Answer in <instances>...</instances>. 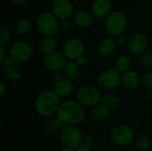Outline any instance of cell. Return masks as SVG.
<instances>
[{
	"label": "cell",
	"instance_id": "cell-1",
	"mask_svg": "<svg viewBox=\"0 0 152 151\" xmlns=\"http://www.w3.org/2000/svg\"><path fill=\"white\" fill-rule=\"evenodd\" d=\"M55 117L63 125H78L86 117V108L77 100H65L57 110Z\"/></svg>",
	"mask_w": 152,
	"mask_h": 151
},
{
	"label": "cell",
	"instance_id": "cell-2",
	"mask_svg": "<svg viewBox=\"0 0 152 151\" xmlns=\"http://www.w3.org/2000/svg\"><path fill=\"white\" fill-rule=\"evenodd\" d=\"M60 97L53 90H45L40 93L34 101V109L43 117H51L56 115L61 105Z\"/></svg>",
	"mask_w": 152,
	"mask_h": 151
},
{
	"label": "cell",
	"instance_id": "cell-3",
	"mask_svg": "<svg viewBox=\"0 0 152 151\" xmlns=\"http://www.w3.org/2000/svg\"><path fill=\"white\" fill-rule=\"evenodd\" d=\"M102 93L97 85H81L76 93V100L86 107H94L102 102Z\"/></svg>",
	"mask_w": 152,
	"mask_h": 151
},
{
	"label": "cell",
	"instance_id": "cell-4",
	"mask_svg": "<svg viewBox=\"0 0 152 151\" xmlns=\"http://www.w3.org/2000/svg\"><path fill=\"white\" fill-rule=\"evenodd\" d=\"M127 27V18L121 11H112L104 21V28L110 36L117 37L123 35Z\"/></svg>",
	"mask_w": 152,
	"mask_h": 151
},
{
	"label": "cell",
	"instance_id": "cell-5",
	"mask_svg": "<svg viewBox=\"0 0 152 151\" xmlns=\"http://www.w3.org/2000/svg\"><path fill=\"white\" fill-rule=\"evenodd\" d=\"M37 27L38 31L45 36H54L59 33L58 20L49 11H43L37 15Z\"/></svg>",
	"mask_w": 152,
	"mask_h": 151
},
{
	"label": "cell",
	"instance_id": "cell-6",
	"mask_svg": "<svg viewBox=\"0 0 152 151\" xmlns=\"http://www.w3.org/2000/svg\"><path fill=\"white\" fill-rule=\"evenodd\" d=\"M134 129L129 125H120L114 127L110 132V140L112 143L119 147H126L134 142Z\"/></svg>",
	"mask_w": 152,
	"mask_h": 151
},
{
	"label": "cell",
	"instance_id": "cell-7",
	"mask_svg": "<svg viewBox=\"0 0 152 151\" xmlns=\"http://www.w3.org/2000/svg\"><path fill=\"white\" fill-rule=\"evenodd\" d=\"M121 80L122 75L114 68H111L101 72L96 78V83L100 89L110 91L119 86Z\"/></svg>",
	"mask_w": 152,
	"mask_h": 151
},
{
	"label": "cell",
	"instance_id": "cell-8",
	"mask_svg": "<svg viewBox=\"0 0 152 151\" xmlns=\"http://www.w3.org/2000/svg\"><path fill=\"white\" fill-rule=\"evenodd\" d=\"M7 53L14 63H23L31 57L32 47L26 41H17L9 47Z\"/></svg>",
	"mask_w": 152,
	"mask_h": 151
},
{
	"label": "cell",
	"instance_id": "cell-9",
	"mask_svg": "<svg viewBox=\"0 0 152 151\" xmlns=\"http://www.w3.org/2000/svg\"><path fill=\"white\" fill-rule=\"evenodd\" d=\"M60 139L64 147L76 150L81 146L83 135L76 125H64L60 133Z\"/></svg>",
	"mask_w": 152,
	"mask_h": 151
},
{
	"label": "cell",
	"instance_id": "cell-10",
	"mask_svg": "<svg viewBox=\"0 0 152 151\" xmlns=\"http://www.w3.org/2000/svg\"><path fill=\"white\" fill-rule=\"evenodd\" d=\"M61 52L68 59V61H77L84 55L85 44L77 37H70L67 39L62 44Z\"/></svg>",
	"mask_w": 152,
	"mask_h": 151
},
{
	"label": "cell",
	"instance_id": "cell-11",
	"mask_svg": "<svg viewBox=\"0 0 152 151\" xmlns=\"http://www.w3.org/2000/svg\"><path fill=\"white\" fill-rule=\"evenodd\" d=\"M68 61H69L65 57L63 53L58 50H55L54 52L47 55H45L43 59V63L45 68L53 73L63 70Z\"/></svg>",
	"mask_w": 152,
	"mask_h": 151
},
{
	"label": "cell",
	"instance_id": "cell-12",
	"mask_svg": "<svg viewBox=\"0 0 152 151\" xmlns=\"http://www.w3.org/2000/svg\"><path fill=\"white\" fill-rule=\"evenodd\" d=\"M51 9L54 16L61 20H69L74 14L73 5L69 0H53Z\"/></svg>",
	"mask_w": 152,
	"mask_h": 151
},
{
	"label": "cell",
	"instance_id": "cell-13",
	"mask_svg": "<svg viewBox=\"0 0 152 151\" xmlns=\"http://www.w3.org/2000/svg\"><path fill=\"white\" fill-rule=\"evenodd\" d=\"M127 46L132 53H134V55L141 56L145 52H147L148 39L146 36L141 32L133 33L128 38Z\"/></svg>",
	"mask_w": 152,
	"mask_h": 151
},
{
	"label": "cell",
	"instance_id": "cell-14",
	"mask_svg": "<svg viewBox=\"0 0 152 151\" xmlns=\"http://www.w3.org/2000/svg\"><path fill=\"white\" fill-rule=\"evenodd\" d=\"M91 12L95 17L106 18L112 12V3L110 0H94Z\"/></svg>",
	"mask_w": 152,
	"mask_h": 151
},
{
	"label": "cell",
	"instance_id": "cell-15",
	"mask_svg": "<svg viewBox=\"0 0 152 151\" xmlns=\"http://www.w3.org/2000/svg\"><path fill=\"white\" fill-rule=\"evenodd\" d=\"M53 90L60 98H66L69 96L74 91L73 81L64 77L63 78L53 84Z\"/></svg>",
	"mask_w": 152,
	"mask_h": 151
},
{
	"label": "cell",
	"instance_id": "cell-16",
	"mask_svg": "<svg viewBox=\"0 0 152 151\" xmlns=\"http://www.w3.org/2000/svg\"><path fill=\"white\" fill-rule=\"evenodd\" d=\"M72 21L80 28H89L94 21L93 14L86 10H77L72 16Z\"/></svg>",
	"mask_w": 152,
	"mask_h": 151
},
{
	"label": "cell",
	"instance_id": "cell-17",
	"mask_svg": "<svg viewBox=\"0 0 152 151\" xmlns=\"http://www.w3.org/2000/svg\"><path fill=\"white\" fill-rule=\"evenodd\" d=\"M117 47L116 40L112 36H105L103 37L98 44L97 52L102 57H110L111 56Z\"/></svg>",
	"mask_w": 152,
	"mask_h": 151
},
{
	"label": "cell",
	"instance_id": "cell-18",
	"mask_svg": "<svg viewBox=\"0 0 152 151\" xmlns=\"http://www.w3.org/2000/svg\"><path fill=\"white\" fill-rule=\"evenodd\" d=\"M121 84L128 90H135L142 84V77L137 72L130 69L122 74Z\"/></svg>",
	"mask_w": 152,
	"mask_h": 151
},
{
	"label": "cell",
	"instance_id": "cell-19",
	"mask_svg": "<svg viewBox=\"0 0 152 151\" xmlns=\"http://www.w3.org/2000/svg\"><path fill=\"white\" fill-rule=\"evenodd\" d=\"M57 41L54 36H44L40 39L37 49L40 53L47 55L56 50Z\"/></svg>",
	"mask_w": 152,
	"mask_h": 151
},
{
	"label": "cell",
	"instance_id": "cell-20",
	"mask_svg": "<svg viewBox=\"0 0 152 151\" xmlns=\"http://www.w3.org/2000/svg\"><path fill=\"white\" fill-rule=\"evenodd\" d=\"M62 73L64 75L65 77L70 79V80H75L77 79L79 75H80V67L78 66V64L77 63V61H69L66 64V66L64 67Z\"/></svg>",
	"mask_w": 152,
	"mask_h": 151
},
{
	"label": "cell",
	"instance_id": "cell-21",
	"mask_svg": "<svg viewBox=\"0 0 152 151\" xmlns=\"http://www.w3.org/2000/svg\"><path fill=\"white\" fill-rule=\"evenodd\" d=\"M131 64H132V61H131L130 57L126 54H121L118 56V58L115 60L114 69L122 75L126 73V71L130 70Z\"/></svg>",
	"mask_w": 152,
	"mask_h": 151
},
{
	"label": "cell",
	"instance_id": "cell-22",
	"mask_svg": "<svg viewBox=\"0 0 152 151\" xmlns=\"http://www.w3.org/2000/svg\"><path fill=\"white\" fill-rule=\"evenodd\" d=\"M110 111V108L105 104H103L102 102H101L94 107L92 110V117L95 121L102 122L108 117Z\"/></svg>",
	"mask_w": 152,
	"mask_h": 151
},
{
	"label": "cell",
	"instance_id": "cell-23",
	"mask_svg": "<svg viewBox=\"0 0 152 151\" xmlns=\"http://www.w3.org/2000/svg\"><path fill=\"white\" fill-rule=\"evenodd\" d=\"M134 143L135 145V148L139 151H149L151 149V140L150 136L146 133H138Z\"/></svg>",
	"mask_w": 152,
	"mask_h": 151
},
{
	"label": "cell",
	"instance_id": "cell-24",
	"mask_svg": "<svg viewBox=\"0 0 152 151\" xmlns=\"http://www.w3.org/2000/svg\"><path fill=\"white\" fill-rule=\"evenodd\" d=\"M31 28H32V21L26 17L19 19L13 26V30L18 35H25L28 33L31 30Z\"/></svg>",
	"mask_w": 152,
	"mask_h": 151
},
{
	"label": "cell",
	"instance_id": "cell-25",
	"mask_svg": "<svg viewBox=\"0 0 152 151\" xmlns=\"http://www.w3.org/2000/svg\"><path fill=\"white\" fill-rule=\"evenodd\" d=\"M4 76L6 77V79L12 83H15L18 82L20 77H21V71L19 67H17L16 65L4 69Z\"/></svg>",
	"mask_w": 152,
	"mask_h": 151
},
{
	"label": "cell",
	"instance_id": "cell-26",
	"mask_svg": "<svg viewBox=\"0 0 152 151\" xmlns=\"http://www.w3.org/2000/svg\"><path fill=\"white\" fill-rule=\"evenodd\" d=\"M63 125L56 118H51L49 119L46 124H45V130L48 133H52V134H54V133H61V129L63 128Z\"/></svg>",
	"mask_w": 152,
	"mask_h": 151
},
{
	"label": "cell",
	"instance_id": "cell-27",
	"mask_svg": "<svg viewBox=\"0 0 152 151\" xmlns=\"http://www.w3.org/2000/svg\"><path fill=\"white\" fill-rule=\"evenodd\" d=\"M119 101L120 100L118 96L114 93H107L102 96V102L106 106H108L110 109H116L119 105Z\"/></svg>",
	"mask_w": 152,
	"mask_h": 151
},
{
	"label": "cell",
	"instance_id": "cell-28",
	"mask_svg": "<svg viewBox=\"0 0 152 151\" xmlns=\"http://www.w3.org/2000/svg\"><path fill=\"white\" fill-rule=\"evenodd\" d=\"M141 64L145 68H151L152 67V53L151 52H145L142 54L139 58Z\"/></svg>",
	"mask_w": 152,
	"mask_h": 151
},
{
	"label": "cell",
	"instance_id": "cell-29",
	"mask_svg": "<svg viewBox=\"0 0 152 151\" xmlns=\"http://www.w3.org/2000/svg\"><path fill=\"white\" fill-rule=\"evenodd\" d=\"M142 85L147 90L152 91V72H145L142 76Z\"/></svg>",
	"mask_w": 152,
	"mask_h": 151
},
{
	"label": "cell",
	"instance_id": "cell-30",
	"mask_svg": "<svg viewBox=\"0 0 152 151\" xmlns=\"http://www.w3.org/2000/svg\"><path fill=\"white\" fill-rule=\"evenodd\" d=\"M11 38V33L10 30L6 28H2L0 29V44L1 46H4L6 44Z\"/></svg>",
	"mask_w": 152,
	"mask_h": 151
},
{
	"label": "cell",
	"instance_id": "cell-31",
	"mask_svg": "<svg viewBox=\"0 0 152 151\" xmlns=\"http://www.w3.org/2000/svg\"><path fill=\"white\" fill-rule=\"evenodd\" d=\"M94 145V140L93 139V137H91L90 135H85L83 136L82 139V142H81V146L88 148V149H92Z\"/></svg>",
	"mask_w": 152,
	"mask_h": 151
},
{
	"label": "cell",
	"instance_id": "cell-32",
	"mask_svg": "<svg viewBox=\"0 0 152 151\" xmlns=\"http://www.w3.org/2000/svg\"><path fill=\"white\" fill-rule=\"evenodd\" d=\"M115 40H116L118 46L124 47V46L127 45V44H128V38L125 35H120V36H117Z\"/></svg>",
	"mask_w": 152,
	"mask_h": 151
},
{
	"label": "cell",
	"instance_id": "cell-33",
	"mask_svg": "<svg viewBox=\"0 0 152 151\" xmlns=\"http://www.w3.org/2000/svg\"><path fill=\"white\" fill-rule=\"evenodd\" d=\"M62 28L67 31V32H69L72 30V28H73V21H70L69 20H63L62 21Z\"/></svg>",
	"mask_w": 152,
	"mask_h": 151
},
{
	"label": "cell",
	"instance_id": "cell-34",
	"mask_svg": "<svg viewBox=\"0 0 152 151\" xmlns=\"http://www.w3.org/2000/svg\"><path fill=\"white\" fill-rule=\"evenodd\" d=\"M63 77H64V75H63V73H61V71H59V72H54V73H53V76H52V79H53V84L56 83V82H58L59 80H61V79L63 78Z\"/></svg>",
	"mask_w": 152,
	"mask_h": 151
},
{
	"label": "cell",
	"instance_id": "cell-35",
	"mask_svg": "<svg viewBox=\"0 0 152 151\" xmlns=\"http://www.w3.org/2000/svg\"><path fill=\"white\" fill-rule=\"evenodd\" d=\"M7 56H8V53L6 52L4 47V46H0V63L1 64L7 58Z\"/></svg>",
	"mask_w": 152,
	"mask_h": 151
},
{
	"label": "cell",
	"instance_id": "cell-36",
	"mask_svg": "<svg viewBox=\"0 0 152 151\" xmlns=\"http://www.w3.org/2000/svg\"><path fill=\"white\" fill-rule=\"evenodd\" d=\"M14 61L10 58V57H8L7 56V58L3 61V63H2V65L4 67V69H7V68H10V67H12V66H14Z\"/></svg>",
	"mask_w": 152,
	"mask_h": 151
},
{
	"label": "cell",
	"instance_id": "cell-37",
	"mask_svg": "<svg viewBox=\"0 0 152 151\" xmlns=\"http://www.w3.org/2000/svg\"><path fill=\"white\" fill-rule=\"evenodd\" d=\"M77 63L78 64V66H79L80 68L86 66V63H87V59H86V57L83 55L82 57H80V58L77 61Z\"/></svg>",
	"mask_w": 152,
	"mask_h": 151
},
{
	"label": "cell",
	"instance_id": "cell-38",
	"mask_svg": "<svg viewBox=\"0 0 152 151\" xmlns=\"http://www.w3.org/2000/svg\"><path fill=\"white\" fill-rule=\"evenodd\" d=\"M6 90H7V87H6L5 84L4 82H1V84H0V95L4 96L5 92H6Z\"/></svg>",
	"mask_w": 152,
	"mask_h": 151
},
{
	"label": "cell",
	"instance_id": "cell-39",
	"mask_svg": "<svg viewBox=\"0 0 152 151\" xmlns=\"http://www.w3.org/2000/svg\"><path fill=\"white\" fill-rule=\"evenodd\" d=\"M28 0H12V2L15 4H23L27 2Z\"/></svg>",
	"mask_w": 152,
	"mask_h": 151
},
{
	"label": "cell",
	"instance_id": "cell-40",
	"mask_svg": "<svg viewBox=\"0 0 152 151\" xmlns=\"http://www.w3.org/2000/svg\"><path fill=\"white\" fill-rule=\"evenodd\" d=\"M76 151H92V149H88V148L80 146V147H78L77 149H76Z\"/></svg>",
	"mask_w": 152,
	"mask_h": 151
},
{
	"label": "cell",
	"instance_id": "cell-41",
	"mask_svg": "<svg viewBox=\"0 0 152 151\" xmlns=\"http://www.w3.org/2000/svg\"><path fill=\"white\" fill-rule=\"evenodd\" d=\"M59 151H76V150L72 149V148H69V147H63Z\"/></svg>",
	"mask_w": 152,
	"mask_h": 151
}]
</instances>
